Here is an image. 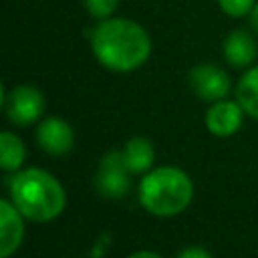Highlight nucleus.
<instances>
[{
  "label": "nucleus",
  "instance_id": "nucleus-14",
  "mask_svg": "<svg viewBox=\"0 0 258 258\" xmlns=\"http://www.w3.org/2000/svg\"><path fill=\"white\" fill-rule=\"evenodd\" d=\"M83 2H85V8H87L89 16L99 22V20L115 16L121 0H83Z\"/></svg>",
  "mask_w": 258,
  "mask_h": 258
},
{
  "label": "nucleus",
  "instance_id": "nucleus-1",
  "mask_svg": "<svg viewBox=\"0 0 258 258\" xmlns=\"http://www.w3.org/2000/svg\"><path fill=\"white\" fill-rule=\"evenodd\" d=\"M93 56L113 73H131L147 62L151 36L137 20L111 16L99 20L89 36Z\"/></svg>",
  "mask_w": 258,
  "mask_h": 258
},
{
  "label": "nucleus",
  "instance_id": "nucleus-3",
  "mask_svg": "<svg viewBox=\"0 0 258 258\" xmlns=\"http://www.w3.org/2000/svg\"><path fill=\"white\" fill-rule=\"evenodd\" d=\"M194 196L189 175L177 167L165 165L149 171L139 183V202L153 216H175L183 212Z\"/></svg>",
  "mask_w": 258,
  "mask_h": 258
},
{
  "label": "nucleus",
  "instance_id": "nucleus-2",
  "mask_svg": "<svg viewBox=\"0 0 258 258\" xmlns=\"http://www.w3.org/2000/svg\"><path fill=\"white\" fill-rule=\"evenodd\" d=\"M10 198L18 212L34 222L54 220L67 204L62 185L44 169H24L10 179Z\"/></svg>",
  "mask_w": 258,
  "mask_h": 258
},
{
  "label": "nucleus",
  "instance_id": "nucleus-15",
  "mask_svg": "<svg viewBox=\"0 0 258 258\" xmlns=\"http://www.w3.org/2000/svg\"><path fill=\"white\" fill-rule=\"evenodd\" d=\"M258 0H218L220 10L230 18H244L250 16Z\"/></svg>",
  "mask_w": 258,
  "mask_h": 258
},
{
  "label": "nucleus",
  "instance_id": "nucleus-5",
  "mask_svg": "<svg viewBox=\"0 0 258 258\" xmlns=\"http://www.w3.org/2000/svg\"><path fill=\"white\" fill-rule=\"evenodd\" d=\"M187 81L191 91L204 99V101H220L228 95L230 91V77L226 75V71L214 62H200L196 67L189 69L187 73Z\"/></svg>",
  "mask_w": 258,
  "mask_h": 258
},
{
  "label": "nucleus",
  "instance_id": "nucleus-10",
  "mask_svg": "<svg viewBox=\"0 0 258 258\" xmlns=\"http://www.w3.org/2000/svg\"><path fill=\"white\" fill-rule=\"evenodd\" d=\"M22 236H24V224L18 208L12 202L2 200L0 202V256L8 258L20 246Z\"/></svg>",
  "mask_w": 258,
  "mask_h": 258
},
{
  "label": "nucleus",
  "instance_id": "nucleus-6",
  "mask_svg": "<svg viewBox=\"0 0 258 258\" xmlns=\"http://www.w3.org/2000/svg\"><path fill=\"white\" fill-rule=\"evenodd\" d=\"M129 169L123 161L121 151H109L101 163H99V171H97V187L105 198H113L119 200L127 194L129 189Z\"/></svg>",
  "mask_w": 258,
  "mask_h": 258
},
{
  "label": "nucleus",
  "instance_id": "nucleus-8",
  "mask_svg": "<svg viewBox=\"0 0 258 258\" xmlns=\"http://www.w3.org/2000/svg\"><path fill=\"white\" fill-rule=\"evenodd\" d=\"M242 105L238 101L220 99L206 111V127L216 137H230L242 125Z\"/></svg>",
  "mask_w": 258,
  "mask_h": 258
},
{
  "label": "nucleus",
  "instance_id": "nucleus-9",
  "mask_svg": "<svg viewBox=\"0 0 258 258\" xmlns=\"http://www.w3.org/2000/svg\"><path fill=\"white\" fill-rule=\"evenodd\" d=\"M222 54L236 69H246L254 64L258 56L256 36L246 28H234L222 42Z\"/></svg>",
  "mask_w": 258,
  "mask_h": 258
},
{
  "label": "nucleus",
  "instance_id": "nucleus-13",
  "mask_svg": "<svg viewBox=\"0 0 258 258\" xmlns=\"http://www.w3.org/2000/svg\"><path fill=\"white\" fill-rule=\"evenodd\" d=\"M24 145L20 141V137H16L10 131H4L0 135V167L4 171H12L18 169L24 161Z\"/></svg>",
  "mask_w": 258,
  "mask_h": 258
},
{
  "label": "nucleus",
  "instance_id": "nucleus-17",
  "mask_svg": "<svg viewBox=\"0 0 258 258\" xmlns=\"http://www.w3.org/2000/svg\"><path fill=\"white\" fill-rule=\"evenodd\" d=\"M250 26H252V30H254V34H258V2H256V6H254V10L250 12Z\"/></svg>",
  "mask_w": 258,
  "mask_h": 258
},
{
  "label": "nucleus",
  "instance_id": "nucleus-16",
  "mask_svg": "<svg viewBox=\"0 0 258 258\" xmlns=\"http://www.w3.org/2000/svg\"><path fill=\"white\" fill-rule=\"evenodd\" d=\"M177 258H212V254L200 246H189L177 254Z\"/></svg>",
  "mask_w": 258,
  "mask_h": 258
},
{
  "label": "nucleus",
  "instance_id": "nucleus-4",
  "mask_svg": "<svg viewBox=\"0 0 258 258\" xmlns=\"http://www.w3.org/2000/svg\"><path fill=\"white\" fill-rule=\"evenodd\" d=\"M2 103L6 109V117L14 125H30L44 113V95L32 85H16L10 91L4 89Z\"/></svg>",
  "mask_w": 258,
  "mask_h": 258
},
{
  "label": "nucleus",
  "instance_id": "nucleus-12",
  "mask_svg": "<svg viewBox=\"0 0 258 258\" xmlns=\"http://www.w3.org/2000/svg\"><path fill=\"white\" fill-rule=\"evenodd\" d=\"M236 101L242 105L244 113L258 119V64L248 67L236 85Z\"/></svg>",
  "mask_w": 258,
  "mask_h": 258
},
{
  "label": "nucleus",
  "instance_id": "nucleus-11",
  "mask_svg": "<svg viewBox=\"0 0 258 258\" xmlns=\"http://www.w3.org/2000/svg\"><path fill=\"white\" fill-rule=\"evenodd\" d=\"M121 155H123V161H125V165H127V169L131 173H143L145 169H149L153 165V159H155L153 145L145 137L129 139L125 143Z\"/></svg>",
  "mask_w": 258,
  "mask_h": 258
},
{
  "label": "nucleus",
  "instance_id": "nucleus-7",
  "mask_svg": "<svg viewBox=\"0 0 258 258\" xmlns=\"http://www.w3.org/2000/svg\"><path fill=\"white\" fill-rule=\"evenodd\" d=\"M36 139L42 151L50 155H64L73 149L75 133L73 127L60 119V117H48L44 119L36 129Z\"/></svg>",
  "mask_w": 258,
  "mask_h": 258
},
{
  "label": "nucleus",
  "instance_id": "nucleus-18",
  "mask_svg": "<svg viewBox=\"0 0 258 258\" xmlns=\"http://www.w3.org/2000/svg\"><path fill=\"white\" fill-rule=\"evenodd\" d=\"M127 258H161V256L155 254V252H149V250H141V252H135V254H131Z\"/></svg>",
  "mask_w": 258,
  "mask_h": 258
}]
</instances>
